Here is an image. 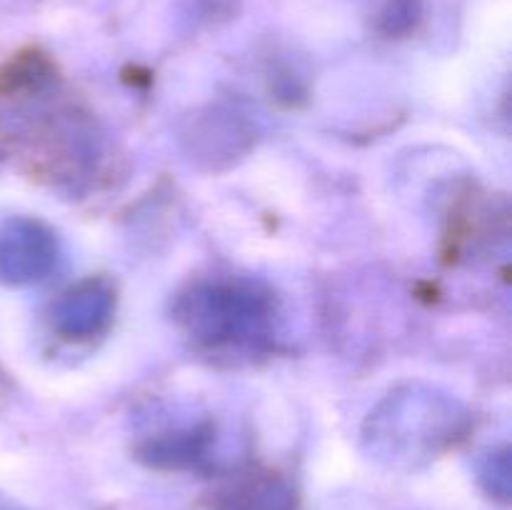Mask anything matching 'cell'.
<instances>
[{
  "instance_id": "obj_2",
  "label": "cell",
  "mask_w": 512,
  "mask_h": 510,
  "mask_svg": "<svg viewBox=\"0 0 512 510\" xmlns=\"http://www.w3.org/2000/svg\"><path fill=\"white\" fill-rule=\"evenodd\" d=\"M173 315L180 328L210 353H258L273 343L278 305L258 280L213 278L178 295Z\"/></svg>"
},
{
  "instance_id": "obj_5",
  "label": "cell",
  "mask_w": 512,
  "mask_h": 510,
  "mask_svg": "<svg viewBox=\"0 0 512 510\" xmlns=\"http://www.w3.org/2000/svg\"><path fill=\"white\" fill-rule=\"evenodd\" d=\"M115 313V288L108 278H85L65 290L50 310L53 330L65 340H90L105 333Z\"/></svg>"
},
{
  "instance_id": "obj_7",
  "label": "cell",
  "mask_w": 512,
  "mask_h": 510,
  "mask_svg": "<svg viewBox=\"0 0 512 510\" xmlns=\"http://www.w3.org/2000/svg\"><path fill=\"white\" fill-rule=\"evenodd\" d=\"M478 478L490 498L508 503L512 493V458L508 445H500V448L485 453V458L478 465Z\"/></svg>"
},
{
  "instance_id": "obj_3",
  "label": "cell",
  "mask_w": 512,
  "mask_h": 510,
  "mask_svg": "<svg viewBox=\"0 0 512 510\" xmlns=\"http://www.w3.org/2000/svg\"><path fill=\"white\" fill-rule=\"evenodd\" d=\"M58 258V235L43 220L13 215L0 223V283H40L53 273Z\"/></svg>"
},
{
  "instance_id": "obj_4",
  "label": "cell",
  "mask_w": 512,
  "mask_h": 510,
  "mask_svg": "<svg viewBox=\"0 0 512 510\" xmlns=\"http://www.w3.org/2000/svg\"><path fill=\"white\" fill-rule=\"evenodd\" d=\"M215 440L213 420L173 423L138 440L135 458L155 470H203L213 463Z\"/></svg>"
},
{
  "instance_id": "obj_8",
  "label": "cell",
  "mask_w": 512,
  "mask_h": 510,
  "mask_svg": "<svg viewBox=\"0 0 512 510\" xmlns=\"http://www.w3.org/2000/svg\"><path fill=\"white\" fill-rule=\"evenodd\" d=\"M423 18V0H388L380 13V30L390 38H400L415 30Z\"/></svg>"
},
{
  "instance_id": "obj_1",
  "label": "cell",
  "mask_w": 512,
  "mask_h": 510,
  "mask_svg": "<svg viewBox=\"0 0 512 510\" xmlns=\"http://www.w3.org/2000/svg\"><path fill=\"white\" fill-rule=\"evenodd\" d=\"M473 415L440 385L405 380L390 388L365 415L360 445L388 470H420L463 443Z\"/></svg>"
},
{
  "instance_id": "obj_6",
  "label": "cell",
  "mask_w": 512,
  "mask_h": 510,
  "mask_svg": "<svg viewBox=\"0 0 512 510\" xmlns=\"http://www.w3.org/2000/svg\"><path fill=\"white\" fill-rule=\"evenodd\" d=\"M215 510H298V495L273 470H245L218 490Z\"/></svg>"
},
{
  "instance_id": "obj_9",
  "label": "cell",
  "mask_w": 512,
  "mask_h": 510,
  "mask_svg": "<svg viewBox=\"0 0 512 510\" xmlns=\"http://www.w3.org/2000/svg\"><path fill=\"white\" fill-rule=\"evenodd\" d=\"M0 510H25V508H23V505L15 503V500H10L8 495L0 493Z\"/></svg>"
}]
</instances>
